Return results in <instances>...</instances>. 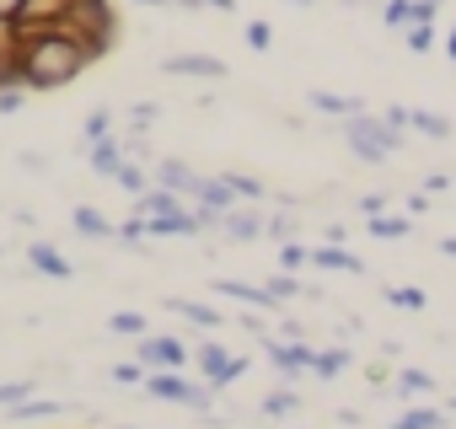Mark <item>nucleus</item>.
I'll return each instance as SVG.
<instances>
[{
  "mask_svg": "<svg viewBox=\"0 0 456 429\" xmlns=\"http://www.w3.org/2000/svg\"><path fill=\"white\" fill-rule=\"evenodd\" d=\"M86 65H92V54L70 33H60V22L38 28V33H22V86L28 92H60Z\"/></svg>",
  "mask_w": 456,
  "mask_h": 429,
  "instance_id": "obj_1",
  "label": "nucleus"
},
{
  "mask_svg": "<svg viewBox=\"0 0 456 429\" xmlns=\"http://www.w3.org/2000/svg\"><path fill=\"white\" fill-rule=\"evenodd\" d=\"M60 33H70L97 65V60H108L118 49V6L113 0H76L65 12V22H60Z\"/></svg>",
  "mask_w": 456,
  "mask_h": 429,
  "instance_id": "obj_2",
  "label": "nucleus"
},
{
  "mask_svg": "<svg viewBox=\"0 0 456 429\" xmlns=\"http://www.w3.org/2000/svg\"><path fill=\"white\" fill-rule=\"evenodd\" d=\"M349 145H354V156H365V161H387V156L403 145V129H392L387 118L354 113V118H349Z\"/></svg>",
  "mask_w": 456,
  "mask_h": 429,
  "instance_id": "obj_3",
  "label": "nucleus"
},
{
  "mask_svg": "<svg viewBox=\"0 0 456 429\" xmlns=\"http://www.w3.org/2000/svg\"><path fill=\"white\" fill-rule=\"evenodd\" d=\"M76 6V0H28V6L17 12V33H38V28H54L65 22V12Z\"/></svg>",
  "mask_w": 456,
  "mask_h": 429,
  "instance_id": "obj_4",
  "label": "nucleus"
},
{
  "mask_svg": "<svg viewBox=\"0 0 456 429\" xmlns=\"http://www.w3.org/2000/svg\"><path fill=\"white\" fill-rule=\"evenodd\" d=\"M167 76H204V81H220L225 65H220L215 54H172V60H167Z\"/></svg>",
  "mask_w": 456,
  "mask_h": 429,
  "instance_id": "obj_5",
  "label": "nucleus"
},
{
  "mask_svg": "<svg viewBox=\"0 0 456 429\" xmlns=\"http://www.w3.org/2000/svg\"><path fill=\"white\" fill-rule=\"evenodd\" d=\"M140 360H145V365H161V370H177L188 354H183L177 338H145V344H140Z\"/></svg>",
  "mask_w": 456,
  "mask_h": 429,
  "instance_id": "obj_6",
  "label": "nucleus"
},
{
  "mask_svg": "<svg viewBox=\"0 0 456 429\" xmlns=\"http://www.w3.org/2000/svg\"><path fill=\"white\" fill-rule=\"evenodd\" d=\"M199 365L209 370V381H232V376H242V370H248V360H225V349H215V344H204V349H199Z\"/></svg>",
  "mask_w": 456,
  "mask_h": 429,
  "instance_id": "obj_7",
  "label": "nucleus"
},
{
  "mask_svg": "<svg viewBox=\"0 0 456 429\" xmlns=\"http://www.w3.org/2000/svg\"><path fill=\"white\" fill-rule=\"evenodd\" d=\"M92 166H97L102 177H118V166H124V150H118V140H92Z\"/></svg>",
  "mask_w": 456,
  "mask_h": 429,
  "instance_id": "obj_8",
  "label": "nucleus"
},
{
  "mask_svg": "<svg viewBox=\"0 0 456 429\" xmlns=\"http://www.w3.org/2000/svg\"><path fill=\"white\" fill-rule=\"evenodd\" d=\"M28 263H33V269H44V274H54V279H65V274H70V263H65L49 242H33V247H28Z\"/></svg>",
  "mask_w": 456,
  "mask_h": 429,
  "instance_id": "obj_9",
  "label": "nucleus"
},
{
  "mask_svg": "<svg viewBox=\"0 0 456 429\" xmlns=\"http://www.w3.org/2000/svg\"><path fill=\"white\" fill-rule=\"evenodd\" d=\"M151 392L156 397H172V402H204L188 381H177V376H151Z\"/></svg>",
  "mask_w": 456,
  "mask_h": 429,
  "instance_id": "obj_10",
  "label": "nucleus"
},
{
  "mask_svg": "<svg viewBox=\"0 0 456 429\" xmlns=\"http://www.w3.org/2000/svg\"><path fill=\"white\" fill-rule=\"evenodd\" d=\"M312 108H322V113H344V118H354V113H365L354 97H338V92H312Z\"/></svg>",
  "mask_w": 456,
  "mask_h": 429,
  "instance_id": "obj_11",
  "label": "nucleus"
},
{
  "mask_svg": "<svg viewBox=\"0 0 456 429\" xmlns=\"http://www.w3.org/2000/svg\"><path fill=\"white\" fill-rule=\"evenodd\" d=\"M156 177H161V188H172V193H193V182H199V177H193L188 166H177V161H161Z\"/></svg>",
  "mask_w": 456,
  "mask_h": 429,
  "instance_id": "obj_12",
  "label": "nucleus"
},
{
  "mask_svg": "<svg viewBox=\"0 0 456 429\" xmlns=\"http://www.w3.org/2000/svg\"><path fill=\"white\" fill-rule=\"evenodd\" d=\"M0 92H28L22 86V49L17 54H0Z\"/></svg>",
  "mask_w": 456,
  "mask_h": 429,
  "instance_id": "obj_13",
  "label": "nucleus"
},
{
  "mask_svg": "<svg viewBox=\"0 0 456 429\" xmlns=\"http://www.w3.org/2000/svg\"><path fill=\"white\" fill-rule=\"evenodd\" d=\"M76 231H86V237H113V226L102 221L97 209H76Z\"/></svg>",
  "mask_w": 456,
  "mask_h": 429,
  "instance_id": "obj_14",
  "label": "nucleus"
},
{
  "mask_svg": "<svg viewBox=\"0 0 456 429\" xmlns=\"http://www.w3.org/2000/svg\"><path fill=\"white\" fill-rule=\"evenodd\" d=\"M22 49V33H17V22L12 17H0V54H17Z\"/></svg>",
  "mask_w": 456,
  "mask_h": 429,
  "instance_id": "obj_15",
  "label": "nucleus"
},
{
  "mask_svg": "<svg viewBox=\"0 0 456 429\" xmlns=\"http://www.w3.org/2000/svg\"><path fill=\"white\" fill-rule=\"evenodd\" d=\"M108 129H113V113H108V108H97V113L86 118V140H108Z\"/></svg>",
  "mask_w": 456,
  "mask_h": 429,
  "instance_id": "obj_16",
  "label": "nucleus"
},
{
  "mask_svg": "<svg viewBox=\"0 0 456 429\" xmlns=\"http://www.w3.org/2000/svg\"><path fill=\"white\" fill-rule=\"evenodd\" d=\"M317 263H322V269H349V274L360 269V263H354L349 253H338V247H322V253H317Z\"/></svg>",
  "mask_w": 456,
  "mask_h": 429,
  "instance_id": "obj_17",
  "label": "nucleus"
},
{
  "mask_svg": "<svg viewBox=\"0 0 456 429\" xmlns=\"http://www.w3.org/2000/svg\"><path fill=\"white\" fill-rule=\"evenodd\" d=\"M370 231H376V237H403V231H408V221H392V214H376V221H370Z\"/></svg>",
  "mask_w": 456,
  "mask_h": 429,
  "instance_id": "obj_18",
  "label": "nucleus"
},
{
  "mask_svg": "<svg viewBox=\"0 0 456 429\" xmlns=\"http://www.w3.org/2000/svg\"><path fill=\"white\" fill-rule=\"evenodd\" d=\"M177 312H183V317H193V322H204V328H215V322H220L209 306H193V301H177Z\"/></svg>",
  "mask_w": 456,
  "mask_h": 429,
  "instance_id": "obj_19",
  "label": "nucleus"
},
{
  "mask_svg": "<svg viewBox=\"0 0 456 429\" xmlns=\"http://www.w3.org/2000/svg\"><path fill=\"white\" fill-rule=\"evenodd\" d=\"M248 44H253V49H269V44H274L269 22H248Z\"/></svg>",
  "mask_w": 456,
  "mask_h": 429,
  "instance_id": "obj_20",
  "label": "nucleus"
},
{
  "mask_svg": "<svg viewBox=\"0 0 456 429\" xmlns=\"http://www.w3.org/2000/svg\"><path fill=\"white\" fill-rule=\"evenodd\" d=\"M113 333H145V317H134V312H118V317H113Z\"/></svg>",
  "mask_w": 456,
  "mask_h": 429,
  "instance_id": "obj_21",
  "label": "nucleus"
},
{
  "mask_svg": "<svg viewBox=\"0 0 456 429\" xmlns=\"http://www.w3.org/2000/svg\"><path fill=\"white\" fill-rule=\"evenodd\" d=\"M387 22H392V28H408V22H413V12H408V0H392V6H387Z\"/></svg>",
  "mask_w": 456,
  "mask_h": 429,
  "instance_id": "obj_22",
  "label": "nucleus"
},
{
  "mask_svg": "<svg viewBox=\"0 0 456 429\" xmlns=\"http://www.w3.org/2000/svg\"><path fill=\"white\" fill-rule=\"evenodd\" d=\"M118 182L134 188V193H145V172H134V166H118Z\"/></svg>",
  "mask_w": 456,
  "mask_h": 429,
  "instance_id": "obj_23",
  "label": "nucleus"
},
{
  "mask_svg": "<svg viewBox=\"0 0 456 429\" xmlns=\"http://www.w3.org/2000/svg\"><path fill=\"white\" fill-rule=\"evenodd\" d=\"M232 231L237 237H258V221H253V214H232Z\"/></svg>",
  "mask_w": 456,
  "mask_h": 429,
  "instance_id": "obj_24",
  "label": "nucleus"
},
{
  "mask_svg": "<svg viewBox=\"0 0 456 429\" xmlns=\"http://www.w3.org/2000/svg\"><path fill=\"white\" fill-rule=\"evenodd\" d=\"M408 44H413V49H429V44H435V33H429V28H408Z\"/></svg>",
  "mask_w": 456,
  "mask_h": 429,
  "instance_id": "obj_25",
  "label": "nucleus"
},
{
  "mask_svg": "<svg viewBox=\"0 0 456 429\" xmlns=\"http://www.w3.org/2000/svg\"><path fill=\"white\" fill-rule=\"evenodd\" d=\"M22 97H28V92H0V113H17V108H22Z\"/></svg>",
  "mask_w": 456,
  "mask_h": 429,
  "instance_id": "obj_26",
  "label": "nucleus"
},
{
  "mask_svg": "<svg viewBox=\"0 0 456 429\" xmlns=\"http://www.w3.org/2000/svg\"><path fill=\"white\" fill-rule=\"evenodd\" d=\"M17 397H28V386H22V381H6V386H0V402H17Z\"/></svg>",
  "mask_w": 456,
  "mask_h": 429,
  "instance_id": "obj_27",
  "label": "nucleus"
},
{
  "mask_svg": "<svg viewBox=\"0 0 456 429\" xmlns=\"http://www.w3.org/2000/svg\"><path fill=\"white\" fill-rule=\"evenodd\" d=\"M312 365H317V370H322V376H333V370H338V365H344V354H322V360H312Z\"/></svg>",
  "mask_w": 456,
  "mask_h": 429,
  "instance_id": "obj_28",
  "label": "nucleus"
},
{
  "mask_svg": "<svg viewBox=\"0 0 456 429\" xmlns=\"http://www.w3.org/2000/svg\"><path fill=\"white\" fill-rule=\"evenodd\" d=\"M151 118H156V108H151V102H140V108H134V129H145Z\"/></svg>",
  "mask_w": 456,
  "mask_h": 429,
  "instance_id": "obj_29",
  "label": "nucleus"
},
{
  "mask_svg": "<svg viewBox=\"0 0 456 429\" xmlns=\"http://www.w3.org/2000/svg\"><path fill=\"white\" fill-rule=\"evenodd\" d=\"M22 6H28V0H0V17H12V22H17V12H22Z\"/></svg>",
  "mask_w": 456,
  "mask_h": 429,
  "instance_id": "obj_30",
  "label": "nucleus"
},
{
  "mask_svg": "<svg viewBox=\"0 0 456 429\" xmlns=\"http://www.w3.org/2000/svg\"><path fill=\"white\" fill-rule=\"evenodd\" d=\"M199 6H215V12H232L237 0H199Z\"/></svg>",
  "mask_w": 456,
  "mask_h": 429,
  "instance_id": "obj_31",
  "label": "nucleus"
},
{
  "mask_svg": "<svg viewBox=\"0 0 456 429\" xmlns=\"http://www.w3.org/2000/svg\"><path fill=\"white\" fill-rule=\"evenodd\" d=\"M440 247H445V253H451V258H456V237H451V242H440Z\"/></svg>",
  "mask_w": 456,
  "mask_h": 429,
  "instance_id": "obj_32",
  "label": "nucleus"
},
{
  "mask_svg": "<svg viewBox=\"0 0 456 429\" xmlns=\"http://www.w3.org/2000/svg\"><path fill=\"white\" fill-rule=\"evenodd\" d=\"M445 49H451V60H456V33H451V38H445Z\"/></svg>",
  "mask_w": 456,
  "mask_h": 429,
  "instance_id": "obj_33",
  "label": "nucleus"
},
{
  "mask_svg": "<svg viewBox=\"0 0 456 429\" xmlns=\"http://www.w3.org/2000/svg\"><path fill=\"white\" fill-rule=\"evenodd\" d=\"M296 6H312V0H296Z\"/></svg>",
  "mask_w": 456,
  "mask_h": 429,
  "instance_id": "obj_34",
  "label": "nucleus"
}]
</instances>
